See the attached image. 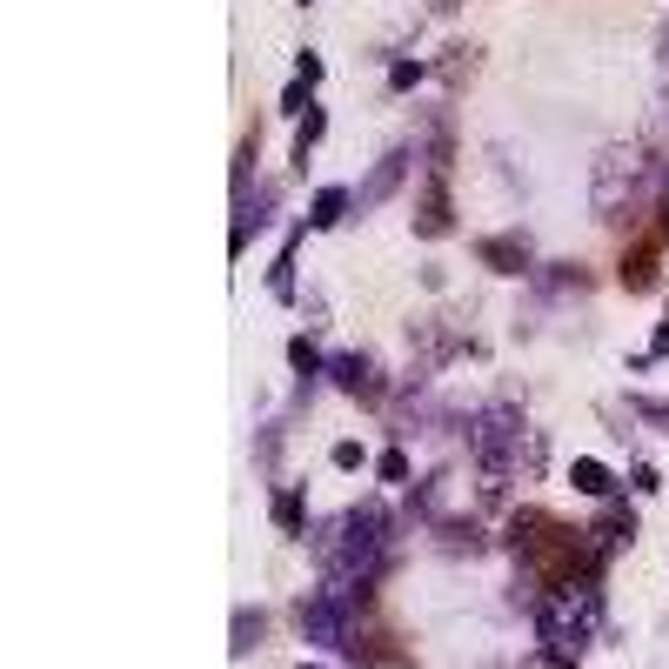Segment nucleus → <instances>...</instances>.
<instances>
[{"mask_svg":"<svg viewBox=\"0 0 669 669\" xmlns=\"http://www.w3.org/2000/svg\"><path fill=\"white\" fill-rule=\"evenodd\" d=\"M375 476H382L388 489H396V483H409V455H402V442H388V449H382V462H375Z\"/></svg>","mask_w":669,"mask_h":669,"instance_id":"16","label":"nucleus"},{"mask_svg":"<svg viewBox=\"0 0 669 669\" xmlns=\"http://www.w3.org/2000/svg\"><path fill=\"white\" fill-rule=\"evenodd\" d=\"M649 188H662V168L649 162V147L643 141H616V147L596 154V194H589V208H596L603 221H629L649 202Z\"/></svg>","mask_w":669,"mask_h":669,"instance_id":"1","label":"nucleus"},{"mask_svg":"<svg viewBox=\"0 0 669 669\" xmlns=\"http://www.w3.org/2000/svg\"><path fill=\"white\" fill-rule=\"evenodd\" d=\"M329 382L342 388V396H356L362 409H388V402H382L388 382H382V369H375L369 348H335V356H329Z\"/></svg>","mask_w":669,"mask_h":669,"instance_id":"4","label":"nucleus"},{"mask_svg":"<svg viewBox=\"0 0 669 669\" xmlns=\"http://www.w3.org/2000/svg\"><path fill=\"white\" fill-rule=\"evenodd\" d=\"M409 175H415V154H409V147H388L382 162L356 181V215H362V208H382V202H396V194L409 188Z\"/></svg>","mask_w":669,"mask_h":669,"instance_id":"6","label":"nucleus"},{"mask_svg":"<svg viewBox=\"0 0 669 669\" xmlns=\"http://www.w3.org/2000/svg\"><path fill=\"white\" fill-rule=\"evenodd\" d=\"M261 643H268V609H255V603L234 609V622H228V649H234V656H255Z\"/></svg>","mask_w":669,"mask_h":669,"instance_id":"12","label":"nucleus"},{"mask_svg":"<svg viewBox=\"0 0 669 669\" xmlns=\"http://www.w3.org/2000/svg\"><path fill=\"white\" fill-rule=\"evenodd\" d=\"M348 215H356V194H348V181H335V188H314V208H308V228H342Z\"/></svg>","mask_w":669,"mask_h":669,"instance_id":"11","label":"nucleus"},{"mask_svg":"<svg viewBox=\"0 0 669 669\" xmlns=\"http://www.w3.org/2000/svg\"><path fill=\"white\" fill-rule=\"evenodd\" d=\"M669 356V314H662V329L649 335V348H643V362H662Z\"/></svg>","mask_w":669,"mask_h":669,"instance_id":"20","label":"nucleus"},{"mask_svg":"<svg viewBox=\"0 0 669 669\" xmlns=\"http://www.w3.org/2000/svg\"><path fill=\"white\" fill-rule=\"evenodd\" d=\"M274 208H282V194H274V181H255L242 202H234V221H228V261H242L255 248V234L274 221Z\"/></svg>","mask_w":669,"mask_h":669,"instance_id":"5","label":"nucleus"},{"mask_svg":"<svg viewBox=\"0 0 669 669\" xmlns=\"http://www.w3.org/2000/svg\"><path fill=\"white\" fill-rule=\"evenodd\" d=\"M322 134H329V114H322V107H308L301 121H295V168H308V154L322 147Z\"/></svg>","mask_w":669,"mask_h":669,"instance_id":"14","label":"nucleus"},{"mask_svg":"<svg viewBox=\"0 0 669 669\" xmlns=\"http://www.w3.org/2000/svg\"><path fill=\"white\" fill-rule=\"evenodd\" d=\"M329 462H335V468H362V462H369V449H362V442H335V449H329Z\"/></svg>","mask_w":669,"mask_h":669,"instance_id":"19","label":"nucleus"},{"mask_svg":"<svg viewBox=\"0 0 669 669\" xmlns=\"http://www.w3.org/2000/svg\"><path fill=\"white\" fill-rule=\"evenodd\" d=\"M449 221H455V215H449V181H442V175H428L422 208H415V234H422V242H436V234H442Z\"/></svg>","mask_w":669,"mask_h":669,"instance_id":"10","label":"nucleus"},{"mask_svg":"<svg viewBox=\"0 0 669 669\" xmlns=\"http://www.w3.org/2000/svg\"><path fill=\"white\" fill-rule=\"evenodd\" d=\"M629 402H636V415H643L649 428H662V436H669V402H662V396H629Z\"/></svg>","mask_w":669,"mask_h":669,"instance_id":"17","label":"nucleus"},{"mask_svg":"<svg viewBox=\"0 0 669 669\" xmlns=\"http://www.w3.org/2000/svg\"><path fill=\"white\" fill-rule=\"evenodd\" d=\"M268 516H274V529H282V536H301V529H308V489H301V483H295V489H274Z\"/></svg>","mask_w":669,"mask_h":669,"instance_id":"13","label":"nucleus"},{"mask_svg":"<svg viewBox=\"0 0 669 669\" xmlns=\"http://www.w3.org/2000/svg\"><path fill=\"white\" fill-rule=\"evenodd\" d=\"M314 81H322V54H295V81L282 88V114H295V121H301V114L314 107Z\"/></svg>","mask_w":669,"mask_h":669,"instance_id":"8","label":"nucleus"},{"mask_svg":"<svg viewBox=\"0 0 669 669\" xmlns=\"http://www.w3.org/2000/svg\"><path fill=\"white\" fill-rule=\"evenodd\" d=\"M536 629H542V649H549V656H569V662H576L589 643L603 636V589H596V582L549 589V603H542Z\"/></svg>","mask_w":669,"mask_h":669,"instance_id":"2","label":"nucleus"},{"mask_svg":"<svg viewBox=\"0 0 669 669\" xmlns=\"http://www.w3.org/2000/svg\"><path fill=\"white\" fill-rule=\"evenodd\" d=\"M569 489H576V496H589V502H616V496H622V489H616V468H609V462H596V455L569 462Z\"/></svg>","mask_w":669,"mask_h":669,"instance_id":"9","label":"nucleus"},{"mask_svg":"<svg viewBox=\"0 0 669 669\" xmlns=\"http://www.w3.org/2000/svg\"><path fill=\"white\" fill-rule=\"evenodd\" d=\"M476 255H483V268H496V274H529V268H536L529 234H523V228H509V234H483Z\"/></svg>","mask_w":669,"mask_h":669,"instance_id":"7","label":"nucleus"},{"mask_svg":"<svg viewBox=\"0 0 669 669\" xmlns=\"http://www.w3.org/2000/svg\"><path fill=\"white\" fill-rule=\"evenodd\" d=\"M422 81V61H388V88H396V94H409Z\"/></svg>","mask_w":669,"mask_h":669,"instance_id":"18","label":"nucleus"},{"mask_svg":"<svg viewBox=\"0 0 669 669\" xmlns=\"http://www.w3.org/2000/svg\"><path fill=\"white\" fill-rule=\"evenodd\" d=\"M288 369L301 375V388H308L314 375H329V362H322V348H314L308 335H295V342H288Z\"/></svg>","mask_w":669,"mask_h":669,"instance_id":"15","label":"nucleus"},{"mask_svg":"<svg viewBox=\"0 0 669 669\" xmlns=\"http://www.w3.org/2000/svg\"><path fill=\"white\" fill-rule=\"evenodd\" d=\"M516 442H523V415L509 409V402H496V409H483V415H476V455H483L489 489L502 483V468L516 462Z\"/></svg>","mask_w":669,"mask_h":669,"instance_id":"3","label":"nucleus"},{"mask_svg":"<svg viewBox=\"0 0 669 669\" xmlns=\"http://www.w3.org/2000/svg\"><path fill=\"white\" fill-rule=\"evenodd\" d=\"M301 669H329V662H301Z\"/></svg>","mask_w":669,"mask_h":669,"instance_id":"21","label":"nucleus"}]
</instances>
